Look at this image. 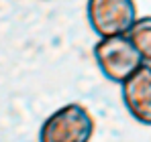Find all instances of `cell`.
<instances>
[{
  "label": "cell",
  "mask_w": 151,
  "mask_h": 142,
  "mask_svg": "<svg viewBox=\"0 0 151 142\" xmlns=\"http://www.w3.org/2000/svg\"><path fill=\"white\" fill-rule=\"evenodd\" d=\"M94 59L102 75L119 85L145 65L141 53L133 45L129 35L98 39V43L94 45Z\"/></svg>",
  "instance_id": "cell-1"
},
{
  "label": "cell",
  "mask_w": 151,
  "mask_h": 142,
  "mask_svg": "<svg viewBox=\"0 0 151 142\" xmlns=\"http://www.w3.org/2000/svg\"><path fill=\"white\" fill-rule=\"evenodd\" d=\"M94 118L82 104H65L51 112L39 128V142H90Z\"/></svg>",
  "instance_id": "cell-2"
},
{
  "label": "cell",
  "mask_w": 151,
  "mask_h": 142,
  "mask_svg": "<svg viewBox=\"0 0 151 142\" xmlns=\"http://www.w3.org/2000/svg\"><path fill=\"white\" fill-rule=\"evenodd\" d=\"M86 16L98 39L129 35L137 23V4L135 0H88Z\"/></svg>",
  "instance_id": "cell-3"
},
{
  "label": "cell",
  "mask_w": 151,
  "mask_h": 142,
  "mask_svg": "<svg viewBox=\"0 0 151 142\" xmlns=\"http://www.w3.org/2000/svg\"><path fill=\"white\" fill-rule=\"evenodd\" d=\"M121 95L129 116L143 126H151V65H143L121 83Z\"/></svg>",
  "instance_id": "cell-4"
},
{
  "label": "cell",
  "mask_w": 151,
  "mask_h": 142,
  "mask_svg": "<svg viewBox=\"0 0 151 142\" xmlns=\"http://www.w3.org/2000/svg\"><path fill=\"white\" fill-rule=\"evenodd\" d=\"M129 39L141 53L145 65H151V16L137 18V23L129 31Z\"/></svg>",
  "instance_id": "cell-5"
}]
</instances>
